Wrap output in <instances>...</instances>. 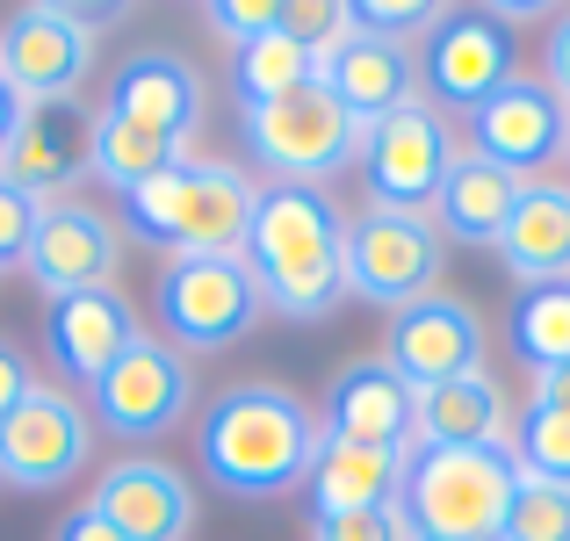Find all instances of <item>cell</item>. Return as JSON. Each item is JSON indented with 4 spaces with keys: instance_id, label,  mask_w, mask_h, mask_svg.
Segmentation results:
<instances>
[{
    "instance_id": "obj_1",
    "label": "cell",
    "mask_w": 570,
    "mask_h": 541,
    "mask_svg": "<svg viewBox=\"0 0 570 541\" xmlns=\"http://www.w3.org/2000/svg\"><path fill=\"white\" fill-rule=\"evenodd\" d=\"M318 441V412L289 383H232L195 419V470L238 505H275L304 491Z\"/></svg>"
},
{
    "instance_id": "obj_2",
    "label": "cell",
    "mask_w": 570,
    "mask_h": 541,
    "mask_svg": "<svg viewBox=\"0 0 570 541\" xmlns=\"http://www.w3.org/2000/svg\"><path fill=\"white\" fill-rule=\"evenodd\" d=\"M238 260L261 282V304L289 325H318L347 304V209L333 188H304V180H267L246 224V253Z\"/></svg>"
},
{
    "instance_id": "obj_3",
    "label": "cell",
    "mask_w": 570,
    "mask_h": 541,
    "mask_svg": "<svg viewBox=\"0 0 570 541\" xmlns=\"http://www.w3.org/2000/svg\"><path fill=\"white\" fill-rule=\"evenodd\" d=\"M116 203H124L130 232L145 246H159L167 260H238L261 180L238 174L232 159H181L174 174L145 180V188L116 195Z\"/></svg>"
},
{
    "instance_id": "obj_4",
    "label": "cell",
    "mask_w": 570,
    "mask_h": 541,
    "mask_svg": "<svg viewBox=\"0 0 570 541\" xmlns=\"http://www.w3.org/2000/svg\"><path fill=\"white\" fill-rule=\"evenodd\" d=\"M513 491H520L513 447H412L397 513L412 541H499Z\"/></svg>"
},
{
    "instance_id": "obj_5",
    "label": "cell",
    "mask_w": 570,
    "mask_h": 541,
    "mask_svg": "<svg viewBox=\"0 0 570 541\" xmlns=\"http://www.w3.org/2000/svg\"><path fill=\"white\" fill-rule=\"evenodd\" d=\"M362 138L368 130L340 109V95L325 80L238 116V145H246L253 167L275 174V180H304V188H325L333 174H347L362 159Z\"/></svg>"
},
{
    "instance_id": "obj_6",
    "label": "cell",
    "mask_w": 570,
    "mask_h": 541,
    "mask_svg": "<svg viewBox=\"0 0 570 541\" xmlns=\"http://www.w3.org/2000/svg\"><path fill=\"white\" fill-rule=\"evenodd\" d=\"M188 412H195V368L153 333L130 340V347L95 375V390H87L95 433H109V441H124V447H153V441H167V433H181Z\"/></svg>"
},
{
    "instance_id": "obj_7",
    "label": "cell",
    "mask_w": 570,
    "mask_h": 541,
    "mask_svg": "<svg viewBox=\"0 0 570 541\" xmlns=\"http://www.w3.org/2000/svg\"><path fill=\"white\" fill-rule=\"evenodd\" d=\"M153 311H159V340L174 354H224L267 318L261 282L246 260H167L153 282Z\"/></svg>"
},
{
    "instance_id": "obj_8",
    "label": "cell",
    "mask_w": 570,
    "mask_h": 541,
    "mask_svg": "<svg viewBox=\"0 0 570 541\" xmlns=\"http://www.w3.org/2000/svg\"><path fill=\"white\" fill-rule=\"evenodd\" d=\"M448 238L433 232V217L419 209H354L347 217V296L376 311H404L419 296L441 289Z\"/></svg>"
},
{
    "instance_id": "obj_9",
    "label": "cell",
    "mask_w": 570,
    "mask_h": 541,
    "mask_svg": "<svg viewBox=\"0 0 570 541\" xmlns=\"http://www.w3.org/2000/svg\"><path fill=\"white\" fill-rule=\"evenodd\" d=\"M95 462V419L87 397H72L66 383H29V397L0 419V484L8 491H66L72 476Z\"/></svg>"
},
{
    "instance_id": "obj_10",
    "label": "cell",
    "mask_w": 570,
    "mask_h": 541,
    "mask_svg": "<svg viewBox=\"0 0 570 541\" xmlns=\"http://www.w3.org/2000/svg\"><path fill=\"white\" fill-rule=\"evenodd\" d=\"M513 58V29L491 8H441V22L419 37V95L448 116H476L505 80H520Z\"/></svg>"
},
{
    "instance_id": "obj_11",
    "label": "cell",
    "mask_w": 570,
    "mask_h": 541,
    "mask_svg": "<svg viewBox=\"0 0 570 541\" xmlns=\"http://www.w3.org/2000/svg\"><path fill=\"white\" fill-rule=\"evenodd\" d=\"M101 51V14L72 0H37L0 29V80L37 109V101H72L95 72Z\"/></svg>"
},
{
    "instance_id": "obj_12",
    "label": "cell",
    "mask_w": 570,
    "mask_h": 541,
    "mask_svg": "<svg viewBox=\"0 0 570 541\" xmlns=\"http://www.w3.org/2000/svg\"><path fill=\"white\" fill-rule=\"evenodd\" d=\"M448 167H455V130H448V116L426 95L404 101L383 124H368V138H362V180L376 209H419L426 217Z\"/></svg>"
},
{
    "instance_id": "obj_13",
    "label": "cell",
    "mask_w": 570,
    "mask_h": 541,
    "mask_svg": "<svg viewBox=\"0 0 570 541\" xmlns=\"http://www.w3.org/2000/svg\"><path fill=\"white\" fill-rule=\"evenodd\" d=\"M22 275L37 282L51 304L58 296H80V289H116V275H124V224L101 203H80V195L43 203L37 238H29V253H22Z\"/></svg>"
},
{
    "instance_id": "obj_14",
    "label": "cell",
    "mask_w": 570,
    "mask_h": 541,
    "mask_svg": "<svg viewBox=\"0 0 570 541\" xmlns=\"http://www.w3.org/2000/svg\"><path fill=\"white\" fill-rule=\"evenodd\" d=\"M484 347H491L484 318L455 289H433L419 304L390 311V333H383V361L412 390H441V383H462V375H484Z\"/></svg>"
},
{
    "instance_id": "obj_15",
    "label": "cell",
    "mask_w": 570,
    "mask_h": 541,
    "mask_svg": "<svg viewBox=\"0 0 570 541\" xmlns=\"http://www.w3.org/2000/svg\"><path fill=\"white\" fill-rule=\"evenodd\" d=\"M318 426H325V441H354V447H383V455H412V447H419V390L404 383L383 354L347 361V368L325 383Z\"/></svg>"
},
{
    "instance_id": "obj_16",
    "label": "cell",
    "mask_w": 570,
    "mask_h": 541,
    "mask_svg": "<svg viewBox=\"0 0 570 541\" xmlns=\"http://www.w3.org/2000/svg\"><path fill=\"white\" fill-rule=\"evenodd\" d=\"M563 124H570V109L542 80L520 72V80H505L499 95L470 116V153L491 159V167H505V174H520V180H542V167L563 159Z\"/></svg>"
},
{
    "instance_id": "obj_17",
    "label": "cell",
    "mask_w": 570,
    "mask_h": 541,
    "mask_svg": "<svg viewBox=\"0 0 570 541\" xmlns=\"http://www.w3.org/2000/svg\"><path fill=\"white\" fill-rule=\"evenodd\" d=\"M101 520L124 541H188L195 534V484L167 455H124L95 476L87 491Z\"/></svg>"
},
{
    "instance_id": "obj_18",
    "label": "cell",
    "mask_w": 570,
    "mask_h": 541,
    "mask_svg": "<svg viewBox=\"0 0 570 541\" xmlns=\"http://www.w3.org/2000/svg\"><path fill=\"white\" fill-rule=\"evenodd\" d=\"M0 180L37 203H66L72 180H87V124L72 101H37L22 109L8 153H0Z\"/></svg>"
},
{
    "instance_id": "obj_19",
    "label": "cell",
    "mask_w": 570,
    "mask_h": 541,
    "mask_svg": "<svg viewBox=\"0 0 570 541\" xmlns=\"http://www.w3.org/2000/svg\"><path fill=\"white\" fill-rule=\"evenodd\" d=\"M138 340V311L124 304V289H80V296H58L43 311V354L66 383H87L109 368L116 354Z\"/></svg>"
},
{
    "instance_id": "obj_20",
    "label": "cell",
    "mask_w": 570,
    "mask_h": 541,
    "mask_svg": "<svg viewBox=\"0 0 570 541\" xmlns=\"http://www.w3.org/2000/svg\"><path fill=\"white\" fill-rule=\"evenodd\" d=\"M499 260L520 289H549V282H570V180L542 174L520 188L513 224L499 232Z\"/></svg>"
},
{
    "instance_id": "obj_21",
    "label": "cell",
    "mask_w": 570,
    "mask_h": 541,
    "mask_svg": "<svg viewBox=\"0 0 570 541\" xmlns=\"http://www.w3.org/2000/svg\"><path fill=\"white\" fill-rule=\"evenodd\" d=\"M109 109L159 130V138H174V145H188L195 124H203V72L174 51H138L109 80Z\"/></svg>"
},
{
    "instance_id": "obj_22",
    "label": "cell",
    "mask_w": 570,
    "mask_h": 541,
    "mask_svg": "<svg viewBox=\"0 0 570 541\" xmlns=\"http://www.w3.org/2000/svg\"><path fill=\"white\" fill-rule=\"evenodd\" d=\"M318 80L333 87L340 109L368 130V124H383V116H397L404 101H419V51H412V43L362 37V29H354V43L318 72Z\"/></svg>"
},
{
    "instance_id": "obj_23",
    "label": "cell",
    "mask_w": 570,
    "mask_h": 541,
    "mask_svg": "<svg viewBox=\"0 0 570 541\" xmlns=\"http://www.w3.org/2000/svg\"><path fill=\"white\" fill-rule=\"evenodd\" d=\"M520 188H528L520 174L491 167V159H476V153H455V167H448L426 217H433V232H441L448 246H499V232L513 224Z\"/></svg>"
},
{
    "instance_id": "obj_24",
    "label": "cell",
    "mask_w": 570,
    "mask_h": 541,
    "mask_svg": "<svg viewBox=\"0 0 570 541\" xmlns=\"http://www.w3.org/2000/svg\"><path fill=\"white\" fill-rule=\"evenodd\" d=\"M404 462L412 455H383V447H354V441H318L304 491H311V520H340V513H383L404 499Z\"/></svg>"
},
{
    "instance_id": "obj_25",
    "label": "cell",
    "mask_w": 570,
    "mask_h": 541,
    "mask_svg": "<svg viewBox=\"0 0 570 541\" xmlns=\"http://www.w3.org/2000/svg\"><path fill=\"white\" fill-rule=\"evenodd\" d=\"M419 447H513V404L499 375H462V383L419 390Z\"/></svg>"
},
{
    "instance_id": "obj_26",
    "label": "cell",
    "mask_w": 570,
    "mask_h": 541,
    "mask_svg": "<svg viewBox=\"0 0 570 541\" xmlns=\"http://www.w3.org/2000/svg\"><path fill=\"white\" fill-rule=\"evenodd\" d=\"M181 159H188V145L159 138V130L130 124V116H116V109H101L95 124H87V174H95L109 195H130V188H145V180L174 174Z\"/></svg>"
},
{
    "instance_id": "obj_27",
    "label": "cell",
    "mask_w": 570,
    "mask_h": 541,
    "mask_svg": "<svg viewBox=\"0 0 570 541\" xmlns=\"http://www.w3.org/2000/svg\"><path fill=\"white\" fill-rule=\"evenodd\" d=\"M505 340L528 368H563L570 361V282H549V289H520L513 318H505Z\"/></svg>"
},
{
    "instance_id": "obj_28",
    "label": "cell",
    "mask_w": 570,
    "mask_h": 541,
    "mask_svg": "<svg viewBox=\"0 0 570 541\" xmlns=\"http://www.w3.org/2000/svg\"><path fill=\"white\" fill-rule=\"evenodd\" d=\"M318 80V66H311L304 51H296L282 29H267L261 43H246V51H232V87H238V109H267V101L296 95V87Z\"/></svg>"
},
{
    "instance_id": "obj_29",
    "label": "cell",
    "mask_w": 570,
    "mask_h": 541,
    "mask_svg": "<svg viewBox=\"0 0 570 541\" xmlns=\"http://www.w3.org/2000/svg\"><path fill=\"white\" fill-rule=\"evenodd\" d=\"M513 462H520V476H542V484L570 491V412L528 404L513 419Z\"/></svg>"
},
{
    "instance_id": "obj_30",
    "label": "cell",
    "mask_w": 570,
    "mask_h": 541,
    "mask_svg": "<svg viewBox=\"0 0 570 541\" xmlns=\"http://www.w3.org/2000/svg\"><path fill=\"white\" fill-rule=\"evenodd\" d=\"M282 37L325 72L354 43V0H282Z\"/></svg>"
},
{
    "instance_id": "obj_31",
    "label": "cell",
    "mask_w": 570,
    "mask_h": 541,
    "mask_svg": "<svg viewBox=\"0 0 570 541\" xmlns=\"http://www.w3.org/2000/svg\"><path fill=\"white\" fill-rule=\"evenodd\" d=\"M499 541H570V491L542 484V476H520L513 513H505Z\"/></svg>"
},
{
    "instance_id": "obj_32",
    "label": "cell",
    "mask_w": 570,
    "mask_h": 541,
    "mask_svg": "<svg viewBox=\"0 0 570 541\" xmlns=\"http://www.w3.org/2000/svg\"><path fill=\"white\" fill-rule=\"evenodd\" d=\"M441 22V0H354V29L362 37H390V43H412Z\"/></svg>"
},
{
    "instance_id": "obj_33",
    "label": "cell",
    "mask_w": 570,
    "mask_h": 541,
    "mask_svg": "<svg viewBox=\"0 0 570 541\" xmlns=\"http://www.w3.org/2000/svg\"><path fill=\"white\" fill-rule=\"evenodd\" d=\"M203 22L217 29L232 51H246V43H261L267 29H282V0H209Z\"/></svg>"
},
{
    "instance_id": "obj_34",
    "label": "cell",
    "mask_w": 570,
    "mask_h": 541,
    "mask_svg": "<svg viewBox=\"0 0 570 541\" xmlns=\"http://www.w3.org/2000/svg\"><path fill=\"white\" fill-rule=\"evenodd\" d=\"M37 217H43L37 195H22V188H8V180H0V275H8V267H22L29 238H37Z\"/></svg>"
},
{
    "instance_id": "obj_35",
    "label": "cell",
    "mask_w": 570,
    "mask_h": 541,
    "mask_svg": "<svg viewBox=\"0 0 570 541\" xmlns=\"http://www.w3.org/2000/svg\"><path fill=\"white\" fill-rule=\"evenodd\" d=\"M311 541H412L397 505L383 513H340V520H311Z\"/></svg>"
},
{
    "instance_id": "obj_36",
    "label": "cell",
    "mask_w": 570,
    "mask_h": 541,
    "mask_svg": "<svg viewBox=\"0 0 570 541\" xmlns=\"http://www.w3.org/2000/svg\"><path fill=\"white\" fill-rule=\"evenodd\" d=\"M29 383H37V368H29V354H22V347H14V340H8V333H0V419H8V412H14V404H22V397H29Z\"/></svg>"
},
{
    "instance_id": "obj_37",
    "label": "cell",
    "mask_w": 570,
    "mask_h": 541,
    "mask_svg": "<svg viewBox=\"0 0 570 541\" xmlns=\"http://www.w3.org/2000/svg\"><path fill=\"white\" fill-rule=\"evenodd\" d=\"M542 87L570 109V14H557V29H549V51H542Z\"/></svg>"
},
{
    "instance_id": "obj_38",
    "label": "cell",
    "mask_w": 570,
    "mask_h": 541,
    "mask_svg": "<svg viewBox=\"0 0 570 541\" xmlns=\"http://www.w3.org/2000/svg\"><path fill=\"white\" fill-rule=\"evenodd\" d=\"M51 541H124V534H116L109 520L95 513V505H72V513H66V520L51 528Z\"/></svg>"
},
{
    "instance_id": "obj_39",
    "label": "cell",
    "mask_w": 570,
    "mask_h": 541,
    "mask_svg": "<svg viewBox=\"0 0 570 541\" xmlns=\"http://www.w3.org/2000/svg\"><path fill=\"white\" fill-rule=\"evenodd\" d=\"M528 404L570 412V361H563V368H534V390H528Z\"/></svg>"
},
{
    "instance_id": "obj_40",
    "label": "cell",
    "mask_w": 570,
    "mask_h": 541,
    "mask_svg": "<svg viewBox=\"0 0 570 541\" xmlns=\"http://www.w3.org/2000/svg\"><path fill=\"white\" fill-rule=\"evenodd\" d=\"M22 109H29V101L14 95L8 80H0V153H8V138H14V124H22Z\"/></svg>"
},
{
    "instance_id": "obj_41",
    "label": "cell",
    "mask_w": 570,
    "mask_h": 541,
    "mask_svg": "<svg viewBox=\"0 0 570 541\" xmlns=\"http://www.w3.org/2000/svg\"><path fill=\"white\" fill-rule=\"evenodd\" d=\"M563 159H570V124H563Z\"/></svg>"
}]
</instances>
